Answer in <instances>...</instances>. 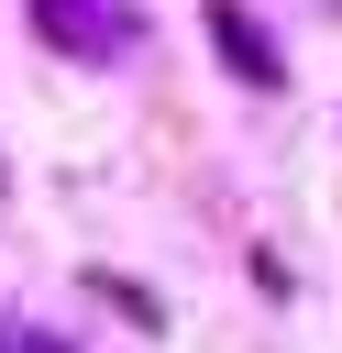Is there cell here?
<instances>
[{
    "mask_svg": "<svg viewBox=\"0 0 342 353\" xmlns=\"http://www.w3.org/2000/svg\"><path fill=\"white\" fill-rule=\"evenodd\" d=\"M210 33H221V55L243 66V88H287V55H276V44L243 22V0H210Z\"/></svg>",
    "mask_w": 342,
    "mask_h": 353,
    "instance_id": "6da1fadb",
    "label": "cell"
},
{
    "mask_svg": "<svg viewBox=\"0 0 342 353\" xmlns=\"http://www.w3.org/2000/svg\"><path fill=\"white\" fill-rule=\"evenodd\" d=\"M22 353H55V342H22Z\"/></svg>",
    "mask_w": 342,
    "mask_h": 353,
    "instance_id": "7a4b0ae2",
    "label": "cell"
}]
</instances>
